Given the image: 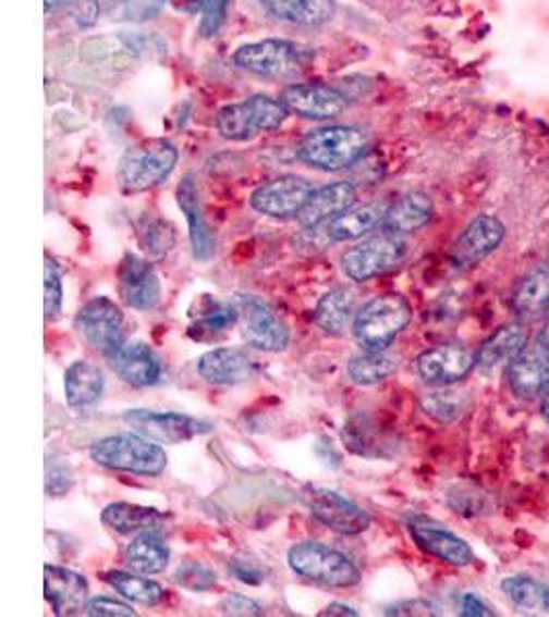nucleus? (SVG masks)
<instances>
[{
	"mask_svg": "<svg viewBox=\"0 0 549 617\" xmlns=\"http://www.w3.org/2000/svg\"><path fill=\"white\" fill-rule=\"evenodd\" d=\"M368 134L358 126H324L309 131L298 143L296 155L319 171H342L363 159Z\"/></svg>",
	"mask_w": 549,
	"mask_h": 617,
	"instance_id": "obj_1",
	"label": "nucleus"
},
{
	"mask_svg": "<svg viewBox=\"0 0 549 617\" xmlns=\"http://www.w3.org/2000/svg\"><path fill=\"white\" fill-rule=\"evenodd\" d=\"M89 455L101 468L148 478L161 476L167 468L166 449L138 432L106 436L93 443Z\"/></svg>",
	"mask_w": 549,
	"mask_h": 617,
	"instance_id": "obj_2",
	"label": "nucleus"
},
{
	"mask_svg": "<svg viewBox=\"0 0 549 617\" xmlns=\"http://www.w3.org/2000/svg\"><path fill=\"white\" fill-rule=\"evenodd\" d=\"M180 150L166 138H148L130 147L118 165V184L124 194H143L161 186L178 165Z\"/></svg>",
	"mask_w": 549,
	"mask_h": 617,
	"instance_id": "obj_3",
	"label": "nucleus"
},
{
	"mask_svg": "<svg viewBox=\"0 0 549 617\" xmlns=\"http://www.w3.org/2000/svg\"><path fill=\"white\" fill-rule=\"evenodd\" d=\"M412 321V305L402 295H381L356 313L352 334L363 350H387Z\"/></svg>",
	"mask_w": 549,
	"mask_h": 617,
	"instance_id": "obj_4",
	"label": "nucleus"
},
{
	"mask_svg": "<svg viewBox=\"0 0 549 617\" xmlns=\"http://www.w3.org/2000/svg\"><path fill=\"white\" fill-rule=\"evenodd\" d=\"M289 566L296 577L331 589H349L363 580L361 568L326 543H294L289 550Z\"/></svg>",
	"mask_w": 549,
	"mask_h": 617,
	"instance_id": "obj_5",
	"label": "nucleus"
},
{
	"mask_svg": "<svg viewBox=\"0 0 549 617\" xmlns=\"http://www.w3.org/2000/svg\"><path fill=\"white\" fill-rule=\"evenodd\" d=\"M289 108L282 99L270 95H254L245 101L224 106L217 113V131L222 138L233 143L252 140L259 132L278 131L286 118Z\"/></svg>",
	"mask_w": 549,
	"mask_h": 617,
	"instance_id": "obj_6",
	"label": "nucleus"
},
{
	"mask_svg": "<svg viewBox=\"0 0 549 617\" xmlns=\"http://www.w3.org/2000/svg\"><path fill=\"white\" fill-rule=\"evenodd\" d=\"M233 60L239 69L264 78H291L309 66L313 52L286 39H264L241 46Z\"/></svg>",
	"mask_w": 549,
	"mask_h": 617,
	"instance_id": "obj_7",
	"label": "nucleus"
},
{
	"mask_svg": "<svg viewBox=\"0 0 549 617\" xmlns=\"http://www.w3.org/2000/svg\"><path fill=\"white\" fill-rule=\"evenodd\" d=\"M407 247L402 235L379 231L342 256V270L350 281L368 282L395 270L405 260Z\"/></svg>",
	"mask_w": 549,
	"mask_h": 617,
	"instance_id": "obj_8",
	"label": "nucleus"
},
{
	"mask_svg": "<svg viewBox=\"0 0 549 617\" xmlns=\"http://www.w3.org/2000/svg\"><path fill=\"white\" fill-rule=\"evenodd\" d=\"M122 420L132 431L166 445L185 443L212 431L210 422L180 411L129 410L122 414Z\"/></svg>",
	"mask_w": 549,
	"mask_h": 617,
	"instance_id": "obj_9",
	"label": "nucleus"
},
{
	"mask_svg": "<svg viewBox=\"0 0 549 617\" xmlns=\"http://www.w3.org/2000/svg\"><path fill=\"white\" fill-rule=\"evenodd\" d=\"M233 303L239 311L241 336L249 346L264 353H282L289 346V328L266 303L252 295H237Z\"/></svg>",
	"mask_w": 549,
	"mask_h": 617,
	"instance_id": "obj_10",
	"label": "nucleus"
},
{
	"mask_svg": "<svg viewBox=\"0 0 549 617\" xmlns=\"http://www.w3.org/2000/svg\"><path fill=\"white\" fill-rule=\"evenodd\" d=\"M303 501L312 510L313 517L335 533L361 535L370 527V515L363 506L352 503L350 498L330 488H307Z\"/></svg>",
	"mask_w": 549,
	"mask_h": 617,
	"instance_id": "obj_11",
	"label": "nucleus"
},
{
	"mask_svg": "<svg viewBox=\"0 0 549 617\" xmlns=\"http://www.w3.org/2000/svg\"><path fill=\"white\" fill-rule=\"evenodd\" d=\"M74 323L83 340L101 355L110 356L122 344L124 313L108 297H95L83 305Z\"/></svg>",
	"mask_w": 549,
	"mask_h": 617,
	"instance_id": "obj_12",
	"label": "nucleus"
},
{
	"mask_svg": "<svg viewBox=\"0 0 549 617\" xmlns=\"http://www.w3.org/2000/svg\"><path fill=\"white\" fill-rule=\"evenodd\" d=\"M313 192L312 182H307L305 177L282 175L257 187L252 194V208L272 219H289L303 210Z\"/></svg>",
	"mask_w": 549,
	"mask_h": 617,
	"instance_id": "obj_13",
	"label": "nucleus"
},
{
	"mask_svg": "<svg viewBox=\"0 0 549 617\" xmlns=\"http://www.w3.org/2000/svg\"><path fill=\"white\" fill-rule=\"evenodd\" d=\"M118 293L136 311H152L161 303V282L150 260L126 254L118 266Z\"/></svg>",
	"mask_w": 549,
	"mask_h": 617,
	"instance_id": "obj_14",
	"label": "nucleus"
},
{
	"mask_svg": "<svg viewBox=\"0 0 549 617\" xmlns=\"http://www.w3.org/2000/svg\"><path fill=\"white\" fill-rule=\"evenodd\" d=\"M282 101L289 112L317 122L340 115L349 106L344 91L326 83H294L284 89Z\"/></svg>",
	"mask_w": 549,
	"mask_h": 617,
	"instance_id": "obj_15",
	"label": "nucleus"
},
{
	"mask_svg": "<svg viewBox=\"0 0 549 617\" xmlns=\"http://www.w3.org/2000/svg\"><path fill=\"white\" fill-rule=\"evenodd\" d=\"M407 531L422 552L435 556L437 560L451 566H469L474 562V550L469 543L432 519L420 515L412 517L407 521Z\"/></svg>",
	"mask_w": 549,
	"mask_h": 617,
	"instance_id": "obj_16",
	"label": "nucleus"
},
{
	"mask_svg": "<svg viewBox=\"0 0 549 617\" xmlns=\"http://www.w3.org/2000/svg\"><path fill=\"white\" fill-rule=\"evenodd\" d=\"M509 385L521 399H533L549 387V346L537 336L507 369Z\"/></svg>",
	"mask_w": 549,
	"mask_h": 617,
	"instance_id": "obj_17",
	"label": "nucleus"
},
{
	"mask_svg": "<svg viewBox=\"0 0 549 617\" xmlns=\"http://www.w3.org/2000/svg\"><path fill=\"white\" fill-rule=\"evenodd\" d=\"M416 367L424 383L435 387H447L459 383L474 371L476 355L465 346L447 344L422 353L416 360Z\"/></svg>",
	"mask_w": 549,
	"mask_h": 617,
	"instance_id": "obj_18",
	"label": "nucleus"
},
{
	"mask_svg": "<svg viewBox=\"0 0 549 617\" xmlns=\"http://www.w3.org/2000/svg\"><path fill=\"white\" fill-rule=\"evenodd\" d=\"M110 367L124 383L132 387H150L159 383L163 367L147 342H122L110 356Z\"/></svg>",
	"mask_w": 549,
	"mask_h": 617,
	"instance_id": "obj_19",
	"label": "nucleus"
},
{
	"mask_svg": "<svg viewBox=\"0 0 549 617\" xmlns=\"http://www.w3.org/2000/svg\"><path fill=\"white\" fill-rule=\"evenodd\" d=\"M502 239H504V225L496 217L479 214L461 233L457 244L453 247L451 262L455 263L459 270L474 268L496 251Z\"/></svg>",
	"mask_w": 549,
	"mask_h": 617,
	"instance_id": "obj_20",
	"label": "nucleus"
},
{
	"mask_svg": "<svg viewBox=\"0 0 549 617\" xmlns=\"http://www.w3.org/2000/svg\"><path fill=\"white\" fill-rule=\"evenodd\" d=\"M44 593L52 605L54 614L62 616H78L89 601V584L87 579L74 570L46 564L44 566Z\"/></svg>",
	"mask_w": 549,
	"mask_h": 617,
	"instance_id": "obj_21",
	"label": "nucleus"
},
{
	"mask_svg": "<svg viewBox=\"0 0 549 617\" xmlns=\"http://www.w3.org/2000/svg\"><path fill=\"white\" fill-rule=\"evenodd\" d=\"M354 202H356V187L350 182H335L330 186L315 189L309 202L296 214V221L305 229L328 225L333 219L349 212Z\"/></svg>",
	"mask_w": 549,
	"mask_h": 617,
	"instance_id": "obj_22",
	"label": "nucleus"
},
{
	"mask_svg": "<svg viewBox=\"0 0 549 617\" xmlns=\"http://www.w3.org/2000/svg\"><path fill=\"white\" fill-rule=\"evenodd\" d=\"M198 373L215 385H239L256 377L257 365L241 348H217L200 356Z\"/></svg>",
	"mask_w": 549,
	"mask_h": 617,
	"instance_id": "obj_23",
	"label": "nucleus"
},
{
	"mask_svg": "<svg viewBox=\"0 0 549 617\" xmlns=\"http://www.w3.org/2000/svg\"><path fill=\"white\" fill-rule=\"evenodd\" d=\"M527 346V330L521 323L496 330L476 353V367L484 374L495 377L511 367L514 358Z\"/></svg>",
	"mask_w": 549,
	"mask_h": 617,
	"instance_id": "obj_24",
	"label": "nucleus"
},
{
	"mask_svg": "<svg viewBox=\"0 0 549 617\" xmlns=\"http://www.w3.org/2000/svg\"><path fill=\"white\" fill-rule=\"evenodd\" d=\"M178 205L182 208L183 217L187 221L194 258L200 262L212 260L217 251V242L206 225V219L202 212L200 192L192 177H183L182 184L178 186Z\"/></svg>",
	"mask_w": 549,
	"mask_h": 617,
	"instance_id": "obj_25",
	"label": "nucleus"
},
{
	"mask_svg": "<svg viewBox=\"0 0 549 617\" xmlns=\"http://www.w3.org/2000/svg\"><path fill=\"white\" fill-rule=\"evenodd\" d=\"M432 214H435V205L426 192L420 189L407 192L398 202L389 206L381 229L395 235L414 233L422 226L428 225L432 221Z\"/></svg>",
	"mask_w": 549,
	"mask_h": 617,
	"instance_id": "obj_26",
	"label": "nucleus"
},
{
	"mask_svg": "<svg viewBox=\"0 0 549 617\" xmlns=\"http://www.w3.org/2000/svg\"><path fill=\"white\" fill-rule=\"evenodd\" d=\"M101 523L115 533L129 535V533H145V531L163 529L167 515L152 506L111 503L101 513Z\"/></svg>",
	"mask_w": 549,
	"mask_h": 617,
	"instance_id": "obj_27",
	"label": "nucleus"
},
{
	"mask_svg": "<svg viewBox=\"0 0 549 617\" xmlns=\"http://www.w3.org/2000/svg\"><path fill=\"white\" fill-rule=\"evenodd\" d=\"M259 2L276 20L303 27L326 25L335 15L333 0H259Z\"/></svg>",
	"mask_w": 549,
	"mask_h": 617,
	"instance_id": "obj_28",
	"label": "nucleus"
},
{
	"mask_svg": "<svg viewBox=\"0 0 549 617\" xmlns=\"http://www.w3.org/2000/svg\"><path fill=\"white\" fill-rule=\"evenodd\" d=\"M387 202H370V205L361 206L356 210L350 208L349 212H344L342 217L333 219L326 226V235L331 242H352V239H361L368 235L370 231H375L377 226L383 225L385 214L389 210Z\"/></svg>",
	"mask_w": 549,
	"mask_h": 617,
	"instance_id": "obj_29",
	"label": "nucleus"
},
{
	"mask_svg": "<svg viewBox=\"0 0 549 617\" xmlns=\"http://www.w3.org/2000/svg\"><path fill=\"white\" fill-rule=\"evenodd\" d=\"M106 387V379L97 365L89 360H74L64 373V395L73 408L93 406Z\"/></svg>",
	"mask_w": 549,
	"mask_h": 617,
	"instance_id": "obj_30",
	"label": "nucleus"
},
{
	"mask_svg": "<svg viewBox=\"0 0 549 617\" xmlns=\"http://www.w3.org/2000/svg\"><path fill=\"white\" fill-rule=\"evenodd\" d=\"M513 307L518 319L533 321L549 309V266L544 263L518 282L513 295Z\"/></svg>",
	"mask_w": 549,
	"mask_h": 617,
	"instance_id": "obj_31",
	"label": "nucleus"
},
{
	"mask_svg": "<svg viewBox=\"0 0 549 617\" xmlns=\"http://www.w3.org/2000/svg\"><path fill=\"white\" fill-rule=\"evenodd\" d=\"M352 318H354V293L346 286H338L326 293L313 311L315 325L328 336H342Z\"/></svg>",
	"mask_w": 549,
	"mask_h": 617,
	"instance_id": "obj_32",
	"label": "nucleus"
},
{
	"mask_svg": "<svg viewBox=\"0 0 549 617\" xmlns=\"http://www.w3.org/2000/svg\"><path fill=\"white\" fill-rule=\"evenodd\" d=\"M169 547L157 531H145L124 550V562L136 575H159L169 564Z\"/></svg>",
	"mask_w": 549,
	"mask_h": 617,
	"instance_id": "obj_33",
	"label": "nucleus"
},
{
	"mask_svg": "<svg viewBox=\"0 0 549 617\" xmlns=\"http://www.w3.org/2000/svg\"><path fill=\"white\" fill-rule=\"evenodd\" d=\"M106 582L120 597L126 599L130 603L145 605V607H157L167 599V591L159 582L145 579V577H136L132 572L111 570L106 575Z\"/></svg>",
	"mask_w": 549,
	"mask_h": 617,
	"instance_id": "obj_34",
	"label": "nucleus"
},
{
	"mask_svg": "<svg viewBox=\"0 0 549 617\" xmlns=\"http://www.w3.org/2000/svg\"><path fill=\"white\" fill-rule=\"evenodd\" d=\"M400 358L389 350H365L363 355L352 356L349 362V377L356 385H377L398 371Z\"/></svg>",
	"mask_w": 549,
	"mask_h": 617,
	"instance_id": "obj_35",
	"label": "nucleus"
},
{
	"mask_svg": "<svg viewBox=\"0 0 549 617\" xmlns=\"http://www.w3.org/2000/svg\"><path fill=\"white\" fill-rule=\"evenodd\" d=\"M136 237L148 260L161 262L175 245V229L166 219L145 214L136 223Z\"/></svg>",
	"mask_w": 549,
	"mask_h": 617,
	"instance_id": "obj_36",
	"label": "nucleus"
},
{
	"mask_svg": "<svg viewBox=\"0 0 549 617\" xmlns=\"http://www.w3.org/2000/svg\"><path fill=\"white\" fill-rule=\"evenodd\" d=\"M422 410L437 420L440 424H451L459 420L472 406L469 393L453 390V387H439L435 392L426 393L420 402Z\"/></svg>",
	"mask_w": 549,
	"mask_h": 617,
	"instance_id": "obj_37",
	"label": "nucleus"
},
{
	"mask_svg": "<svg viewBox=\"0 0 549 617\" xmlns=\"http://www.w3.org/2000/svg\"><path fill=\"white\" fill-rule=\"evenodd\" d=\"M342 439L349 451L358 457H379L381 455V436H379L375 422L366 416L365 411H356L350 416L344 424Z\"/></svg>",
	"mask_w": 549,
	"mask_h": 617,
	"instance_id": "obj_38",
	"label": "nucleus"
},
{
	"mask_svg": "<svg viewBox=\"0 0 549 617\" xmlns=\"http://www.w3.org/2000/svg\"><path fill=\"white\" fill-rule=\"evenodd\" d=\"M502 591L504 595L513 601L516 607H521L523 612H533L537 607H544V599H546V591L548 587L541 584L539 580L533 577H509L502 580Z\"/></svg>",
	"mask_w": 549,
	"mask_h": 617,
	"instance_id": "obj_39",
	"label": "nucleus"
},
{
	"mask_svg": "<svg viewBox=\"0 0 549 617\" xmlns=\"http://www.w3.org/2000/svg\"><path fill=\"white\" fill-rule=\"evenodd\" d=\"M239 321V311L235 303H222V300H208L206 307H202L196 318V330L206 334H220L229 328H233Z\"/></svg>",
	"mask_w": 549,
	"mask_h": 617,
	"instance_id": "obj_40",
	"label": "nucleus"
},
{
	"mask_svg": "<svg viewBox=\"0 0 549 617\" xmlns=\"http://www.w3.org/2000/svg\"><path fill=\"white\" fill-rule=\"evenodd\" d=\"M167 0H115L108 9L113 20L143 21L155 20Z\"/></svg>",
	"mask_w": 549,
	"mask_h": 617,
	"instance_id": "obj_41",
	"label": "nucleus"
},
{
	"mask_svg": "<svg viewBox=\"0 0 549 617\" xmlns=\"http://www.w3.org/2000/svg\"><path fill=\"white\" fill-rule=\"evenodd\" d=\"M175 582L194 593H206L215 589L217 584V572L204 566L200 562H185L175 570Z\"/></svg>",
	"mask_w": 549,
	"mask_h": 617,
	"instance_id": "obj_42",
	"label": "nucleus"
},
{
	"mask_svg": "<svg viewBox=\"0 0 549 617\" xmlns=\"http://www.w3.org/2000/svg\"><path fill=\"white\" fill-rule=\"evenodd\" d=\"M62 297H64V291H62V274L58 270V263L46 258V305H44V311H46L48 321H54L60 316Z\"/></svg>",
	"mask_w": 549,
	"mask_h": 617,
	"instance_id": "obj_43",
	"label": "nucleus"
},
{
	"mask_svg": "<svg viewBox=\"0 0 549 617\" xmlns=\"http://www.w3.org/2000/svg\"><path fill=\"white\" fill-rule=\"evenodd\" d=\"M229 0H206L202 9L200 34L204 38H217L227 21Z\"/></svg>",
	"mask_w": 549,
	"mask_h": 617,
	"instance_id": "obj_44",
	"label": "nucleus"
},
{
	"mask_svg": "<svg viewBox=\"0 0 549 617\" xmlns=\"http://www.w3.org/2000/svg\"><path fill=\"white\" fill-rule=\"evenodd\" d=\"M85 614L91 617H134L138 616L132 605L111 597H93L87 601Z\"/></svg>",
	"mask_w": 549,
	"mask_h": 617,
	"instance_id": "obj_45",
	"label": "nucleus"
},
{
	"mask_svg": "<svg viewBox=\"0 0 549 617\" xmlns=\"http://www.w3.org/2000/svg\"><path fill=\"white\" fill-rule=\"evenodd\" d=\"M73 469L69 464H50L48 459V468H46V492L50 496H62L73 488Z\"/></svg>",
	"mask_w": 549,
	"mask_h": 617,
	"instance_id": "obj_46",
	"label": "nucleus"
},
{
	"mask_svg": "<svg viewBox=\"0 0 549 617\" xmlns=\"http://www.w3.org/2000/svg\"><path fill=\"white\" fill-rule=\"evenodd\" d=\"M220 609L224 616H264V607L245 595H227L220 603Z\"/></svg>",
	"mask_w": 549,
	"mask_h": 617,
	"instance_id": "obj_47",
	"label": "nucleus"
},
{
	"mask_svg": "<svg viewBox=\"0 0 549 617\" xmlns=\"http://www.w3.org/2000/svg\"><path fill=\"white\" fill-rule=\"evenodd\" d=\"M229 570H231V575L235 579L245 582V584H252V587H257V584H261L266 580V570H261L256 562L235 558V560H231V564H229Z\"/></svg>",
	"mask_w": 549,
	"mask_h": 617,
	"instance_id": "obj_48",
	"label": "nucleus"
},
{
	"mask_svg": "<svg viewBox=\"0 0 549 617\" xmlns=\"http://www.w3.org/2000/svg\"><path fill=\"white\" fill-rule=\"evenodd\" d=\"M101 15L99 0H76L73 7V17L78 27H91Z\"/></svg>",
	"mask_w": 549,
	"mask_h": 617,
	"instance_id": "obj_49",
	"label": "nucleus"
},
{
	"mask_svg": "<svg viewBox=\"0 0 549 617\" xmlns=\"http://www.w3.org/2000/svg\"><path fill=\"white\" fill-rule=\"evenodd\" d=\"M385 614L387 616H437L435 605H430L428 601H422V599L398 603V605L389 607Z\"/></svg>",
	"mask_w": 549,
	"mask_h": 617,
	"instance_id": "obj_50",
	"label": "nucleus"
},
{
	"mask_svg": "<svg viewBox=\"0 0 549 617\" xmlns=\"http://www.w3.org/2000/svg\"><path fill=\"white\" fill-rule=\"evenodd\" d=\"M459 614L463 617H490L495 616V612L490 609V605H486L481 599L474 595V593H465L461 597V605H459Z\"/></svg>",
	"mask_w": 549,
	"mask_h": 617,
	"instance_id": "obj_51",
	"label": "nucleus"
},
{
	"mask_svg": "<svg viewBox=\"0 0 549 617\" xmlns=\"http://www.w3.org/2000/svg\"><path fill=\"white\" fill-rule=\"evenodd\" d=\"M167 2H169L178 13L194 17V15H198L202 9H204V2H206V0H167Z\"/></svg>",
	"mask_w": 549,
	"mask_h": 617,
	"instance_id": "obj_52",
	"label": "nucleus"
},
{
	"mask_svg": "<svg viewBox=\"0 0 549 617\" xmlns=\"http://www.w3.org/2000/svg\"><path fill=\"white\" fill-rule=\"evenodd\" d=\"M319 616L333 617V616H344V617H358V612L354 607H350L346 603H331L328 605Z\"/></svg>",
	"mask_w": 549,
	"mask_h": 617,
	"instance_id": "obj_53",
	"label": "nucleus"
},
{
	"mask_svg": "<svg viewBox=\"0 0 549 617\" xmlns=\"http://www.w3.org/2000/svg\"><path fill=\"white\" fill-rule=\"evenodd\" d=\"M544 416H546L549 424V387L548 392H546V397H544Z\"/></svg>",
	"mask_w": 549,
	"mask_h": 617,
	"instance_id": "obj_54",
	"label": "nucleus"
},
{
	"mask_svg": "<svg viewBox=\"0 0 549 617\" xmlns=\"http://www.w3.org/2000/svg\"><path fill=\"white\" fill-rule=\"evenodd\" d=\"M539 337H541V340H544V342H546V344H548L549 346V319L548 323H546V328H544V332L539 334Z\"/></svg>",
	"mask_w": 549,
	"mask_h": 617,
	"instance_id": "obj_55",
	"label": "nucleus"
},
{
	"mask_svg": "<svg viewBox=\"0 0 549 617\" xmlns=\"http://www.w3.org/2000/svg\"><path fill=\"white\" fill-rule=\"evenodd\" d=\"M544 609L549 614V589L546 591V599H544Z\"/></svg>",
	"mask_w": 549,
	"mask_h": 617,
	"instance_id": "obj_56",
	"label": "nucleus"
}]
</instances>
